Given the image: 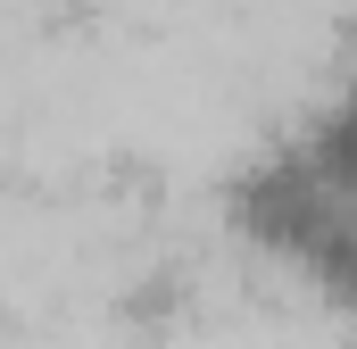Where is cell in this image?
Masks as SVG:
<instances>
[{
	"mask_svg": "<svg viewBox=\"0 0 357 349\" xmlns=\"http://www.w3.org/2000/svg\"><path fill=\"white\" fill-rule=\"evenodd\" d=\"M225 225L250 258L282 266L316 308L357 316V200L307 167L291 133H274L225 174Z\"/></svg>",
	"mask_w": 357,
	"mask_h": 349,
	"instance_id": "1",
	"label": "cell"
},
{
	"mask_svg": "<svg viewBox=\"0 0 357 349\" xmlns=\"http://www.w3.org/2000/svg\"><path fill=\"white\" fill-rule=\"evenodd\" d=\"M291 142H299V158L324 174L333 191H349L357 200V75L333 91H316L307 100V117L291 125Z\"/></svg>",
	"mask_w": 357,
	"mask_h": 349,
	"instance_id": "2",
	"label": "cell"
}]
</instances>
